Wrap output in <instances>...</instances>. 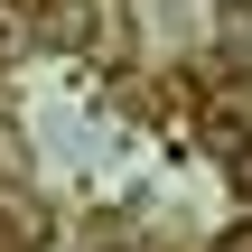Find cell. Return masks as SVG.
Wrapping results in <instances>:
<instances>
[{
  "label": "cell",
  "mask_w": 252,
  "mask_h": 252,
  "mask_svg": "<svg viewBox=\"0 0 252 252\" xmlns=\"http://www.w3.org/2000/svg\"><path fill=\"white\" fill-rule=\"evenodd\" d=\"M224 178H234V196H252V140H243V150H224Z\"/></svg>",
  "instance_id": "cell-2"
},
{
  "label": "cell",
  "mask_w": 252,
  "mask_h": 252,
  "mask_svg": "<svg viewBox=\"0 0 252 252\" xmlns=\"http://www.w3.org/2000/svg\"><path fill=\"white\" fill-rule=\"evenodd\" d=\"M112 252H140V243H112Z\"/></svg>",
  "instance_id": "cell-3"
},
{
  "label": "cell",
  "mask_w": 252,
  "mask_h": 252,
  "mask_svg": "<svg viewBox=\"0 0 252 252\" xmlns=\"http://www.w3.org/2000/svg\"><path fill=\"white\" fill-rule=\"evenodd\" d=\"M37 37H47V47H84V0H47Z\"/></svg>",
  "instance_id": "cell-1"
}]
</instances>
